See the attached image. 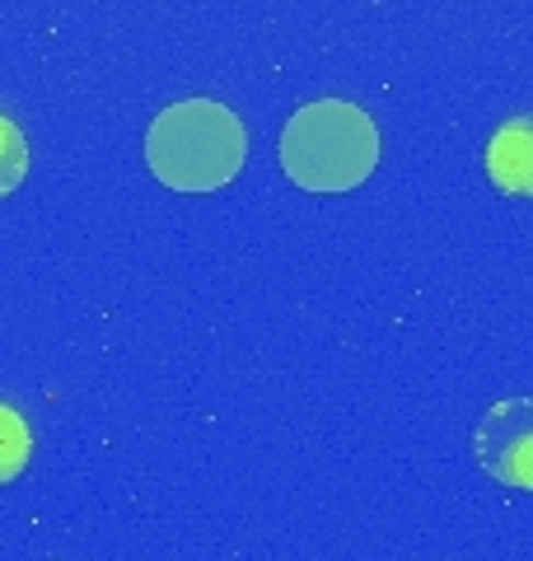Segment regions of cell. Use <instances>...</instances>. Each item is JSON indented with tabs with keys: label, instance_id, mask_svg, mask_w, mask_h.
Wrapping results in <instances>:
<instances>
[{
	"label": "cell",
	"instance_id": "obj_1",
	"mask_svg": "<svg viewBox=\"0 0 533 561\" xmlns=\"http://www.w3.org/2000/svg\"><path fill=\"white\" fill-rule=\"evenodd\" d=\"M248 160L243 117L220 99H178L146 131V164L173 192H216L239 179Z\"/></svg>",
	"mask_w": 533,
	"mask_h": 561
},
{
	"label": "cell",
	"instance_id": "obj_3",
	"mask_svg": "<svg viewBox=\"0 0 533 561\" xmlns=\"http://www.w3.org/2000/svg\"><path fill=\"white\" fill-rule=\"evenodd\" d=\"M473 454L487 478L533 491V398H501L473 431Z\"/></svg>",
	"mask_w": 533,
	"mask_h": 561
},
{
	"label": "cell",
	"instance_id": "obj_5",
	"mask_svg": "<svg viewBox=\"0 0 533 561\" xmlns=\"http://www.w3.org/2000/svg\"><path fill=\"white\" fill-rule=\"evenodd\" d=\"M29 454H33V431H29L24 412L0 402V486L14 482L29 468Z\"/></svg>",
	"mask_w": 533,
	"mask_h": 561
},
{
	"label": "cell",
	"instance_id": "obj_4",
	"mask_svg": "<svg viewBox=\"0 0 533 561\" xmlns=\"http://www.w3.org/2000/svg\"><path fill=\"white\" fill-rule=\"evenodd\" d=\"M487 179L506 192V197L533 202V113H520L501 122L487 140Z\"/></svg>",
	"mask_w": 533,
	"mask_h": 561
},
{
	"label": "cell",
	"instance_id": "obj_2",
	"mask_svg": "<svg viewBox=\"0 0 533 561\" xmlns=\"http://www.w3.org/2000/svg\"><path fill=\"white\" fill-rule=\"evenodd\" d=\"M281 169L305 192H351L379 169V127L351 99H314L281 131Z\"/></svg>",
	"mask_w": 533,
	"mask_h": 561
},
{
	"label": "cell",
	"instance_id": "obj_6",
	"mask_svg": "<svg viewBox=\"0 0 533 561\" xmlns=\"http://www.w3.org/2000/svg\"><path fill=\"white\" fill-rule=\"evenodd\" d=\"M29 173V140L20 131V122L0 113V197H10Z\"/></svg>",
	"mask_w": 533,
	"mask_h": 561
}]
</instances>
